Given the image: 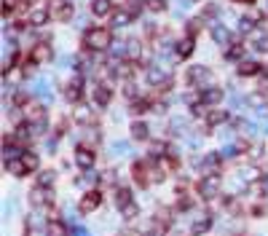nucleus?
<instances>
[{
    "mask_svg": "<svg viewBox=\"0 0 268 236\" xmlns=\"http://www.w3.org/2000/svg\"><path fill=\"white\" fill-rule=\"evenodd\" d=\"M67 129H70V121H65V118H62L59 127H57V135H67Z\"/></svg>",
    "mask_w": 268,
    "mask_h": 236,
    "instance_id": "nucleus-31",
    "label": "nucleus"
},
{
    "mask_svg": "<svg viewBox=\"0 0 268 236\" xmlns=\"http://www.w3.org/2000/svg\"><path fill=\"white\" fill-rule=\"evenodd\" d=\"M99 204H102V193H99V191H89V193L81 199V212H94Z\"/></svg>",
    "mask_w": 268,
    "mask_h": 236,
    "instance_id": "nucleus-11",
    "label": "nucleus"
},
{
    "mask_svg": "<svg viewBox=\"0 0 268 236\" xmlns=\"http://www.w3.org/2000/svg\"><path fill=\"white\" fill-rule=\"evenodd\" d=\"M151 107H153V99H151V97H143V99H134L129 110H131L134 115H145Z\"/></svg>",
    "mask_w": 268,
    "mask_h": 236,
    "instance_id": "nucleus-17",
    "label": "nucleus"
},
{
    "mask_svg": "<svg viewBox=\"0 0 268 236\" xmlns=\"http://www.w3.org/2000/svg\"><path fill=\"white\" fill-rule=\"evenodd\" d=\"M75 121L78 124H97V113H94V110H78Z\"/></svg>",
    "mask_w": 268,
    "mask_h": 236,
    "instance_id": "nucleus-24",
    "label": "nucleus"
},
{
    "mask_svg": "<svg viewBox=\"0 0 268 236\" xmlns=\"http://www.w3.org/2000/svg\"><path fill=\"white\" fill-rule=\"evenodd\" d=\"M110 43H113V33H110V27H89L83 33V46L89 51H105L110 49Z\"/></svg>",
    "mask_w": 268,
    "mask_h": 236,
    "instance_id": "nucleus-1",
    "label": "nucleus"
},
{
    "mask_svg": "<svg viewBox=\"0 0 268 236\" xmlns=\"http://www.w3.org/2000/svg\"><path fill=\"white\" fill-rule=\"evenodd\" d=\"M75 161H78V167H81V169H91L94 161H97V153H94L89 145H78L75 148Z\"/></svg>",
    "mask_w": 268,
    "mask_h": 236,
    "instance_id": "nucleus-8",
    "label": "nucleus"
},
{
    "mask_svg": "<svg viewBox=\"0 0 268 236\" xmlns=\"http://www.w3.org/2000/svg\"><path fill=\"white\" fill-rule=\"evenodd\" d=\"M148 9L151 11H167V0H148Z\"/></svg>",
    "mask_w": 268,
    "mask_h": 236,
    "instance_id": "nucleus-27",
    "label": "nucleus"
},
{
    "mask_svg": "<svg viewBox=\"0 0 268 236\" xmlns=\"http://www.w3.org/2000/svg\"><path fill=\"white\" fill-rule=\"evenodd\" d=\"M145 167H148V161H137V164H134V167H131V172H134V180H137V185H148V183H151V180H148V175H145Z\"/></svg>",
    "mask_w": 268,
    "mask_h": 236,
    "instance_id": "nucleus-19",
    "label": "nucleus"
},
{
    "mask_svg": "<svg viewBox=\"0 0 268 236\" xmlns=\"http://www.w3.org/2000/svg\"><path fill=\"white\" fill-rule=\"evenodd\" d=\"M46 9H49V17L54 22H70V19H73V11H75L70 0H51Z\"/></svg>",
    "mask_w": 268,
    "mask_h": 236,
    "instance_id": "nucleus-3",
    "label": "nucleus"
},
{
    "mask_svg": "<svg viewBox=\"0 0 268 236\" xmlns=\"http://www.w3.org/2000/svg\"><path fill=\"white\" fill-rule=\"evenodd\" d=\"M249 38L255 41V49H257V51L268 54V33H263V30H252Z\"/></svg>",
    "mask_w": 268,
    "mask_h": 236,
    "instance_id": "nucleus-16",
    "label": "nucleus"
},
{
    "mask_svg": "<svg viewBox=\"0 0 268 236\" xmlns=\"http://www.w3.org/2000/svg\"><path fill=\"white\" fill-rule=\"evenodd\" d=\"M91 97H94V105H97V107H107L110 99H113V89H110V83H102L99 81L97 86H94Z\"/></svg>",
    "mask_w": 268,
    "mask_h": 236,
    "instance_id": "nucleus-6",
    "label": "nucleus"
},
{
    "mask_svg": "<svg viewBox=\"0 0 268 236\" xmlns=\"http://www.w3.org/2000/svg\"><path fill=\"white\" fill-rule=\"evenodd\" d=\"M54 51L49 43H35L33 51H30V65H43V62H51Z\"/></svg>",
    "mask_w": 268,
    "mask_h": 236,
    "instance_id": "nucleus-5",
    "label": "nucleus"
},
{
    "mask_svg": "<svg viewBox=\"0 0 268 236\" xmlns=\"http://www.w3.org/2000/svg\"><path fill=\"white\" fill-rule=\"evenodd\" d=\"M220 99H223V89H220V86H212V89H201L199 91L201 105H217Z\"/></svg>",
    "mask_w": 268,
    "mask_h": 236,
    "instance_id": "nucleus-10",
    "label": "nucleus"
},
{
    "mask_svg": "<svg viewBox=\"0 0 268 236\" xmlns=\"http://www.w3.org/2000/svg\"><path fill=\"white\" fill-rule=\"evenodd\" d=\"M6 169L17 177H25L38 169V156L30 151H22V153H17V159H6Z\"/></svg>",
    "mask_w": 268,
    "mask_h": 236,
    "instance_id": "nucleus-2",
    "label": "nucleus"
},
{
    "mask_svg": "<svg viewBox=\"0 0 268 236\" xmlns=\"http://www.w3.org/2000/svg\"><path fill=\"white\" fill-rule=\"evenodd\" d=\"M25 236H33V233H30V223L25 225Z\"/></svg>",
    "mask_w": 268,
    "mask_h": 236,
    "instance_id": "nucleus-33",
    "label": "nucleus"
},
{
    "mask_svg": "<svg viewBox=\"0 0 268 236\" xmlns=\"http://www.w3.org/2000/svg\"><path fill=\"white\" fill-rule=\"evenodd\" d=\"M223 121H228V113H225V110L212 107L209 113H207V124H209V127H217V124H223Z\"/></svg>",
    "mask_w": 268,
    "mask_h": 236,
    "instance_id": "nucleus-22",
    "label": "nucleus"
},
{
    "mask_svg": "<svg viewBox=\"0 0 268 236\" xmlns=\"http://www.w3.org/2000/svg\"><path fill=\"white\" fill-rule=\"evenodd\" d=\"M14 102H17V105L22 107V105H27V102H30V97H27L25 91H17V94H14Z\"/></svg>",
    "mask_w": 268,
    "mask_h": 236,
    "instance_id": "nucleus-30",
    "label": "nucleus"
},
{
    "mask_svg": "<svg viewBox=\"0 0 268 236\" xmlns=\"http://www.w3.org/2000/svg\"><path fill=\"white\" fill-rule=\"evenodd\" d=\"M193 49H196V41H193V38H185V41H180V43H177V57H180V59L191 57Z\"/></svg>",
    "mask_w": 268,
    "mask_h": 236,
    "instance_id": "nucleus-21",
    "label": "nucleus"
},
{
    "mask_svg": "<svg viewBox=\"0 0 268 236\" xmlns=\"http://www.w3.org/2000/svg\"><path fill=\"white\" fill-rule=\"evenodd\" d=\"M236 73H239L241 78H252V75H260L263 73V65H257V62H241L239 67H236Z\"/></svg>",
    "mask_w": 268,
    "mask_h": 236,
    "instance_id": "nucleus-13",
    "label": "nucleus"
},
{
    "mask_svg": "<svg viewBox=\"0 0 268 236\" xmlns=\"http://www.w3.org/2000/svg\"><path fill=\"white\" fill-rule=\"evenodd\" d=\"M233 3H241V6H252L255 0H233Z\"/></svg>",
    "mask_w": 268,
    "mask_h": 236,
    "instance_id": "nucleus-32",
    "label": "nucleus"
},
{
    "mask_svg": "<svg viewBox=\"0 0 268 236\" xmlns=\"http://www.w3.org/2000/svg\"><path fill=\"white\" fill-rule=\"evenodd\" d=\"M201 25V19H193V22H188V38H193V41H196V35H199V27Z\"/></svg>",
    "mask_w": 268,
    "mask_h": 236,
    "instance_id": "nucleus-26",
    "label": "nucleus"
},
{
    "mask_svg": "<svg viewBox=\"0 0 268 236\" xmlns=\"http://www.w3.org/2000/svg\"><path fill=\"white\" fill-rule=\"evenodd\" d=\"M207 78H209V67H204V65H196V67L188 70V81H191L193 86L196 83H204Z\"/></svg>",
    "mask_w": 268,
    "mask_h": 236,
    "instance_id": "nucleus-15",
    "label": "nucleus"
},
{
    "mask_svg": "<svg viewBox=\"0 0 268 236\" xmlns=\"http://www.w3.org/2000/svg\"><path fill=\"white\" fill-rule=\"evenodd\" d=\"M115 204H118V209H129V207H134V199H131V191L129 188H118L115 191Z\"/></svg>",
    "mask_w": 268,
    "mask_h": 236,
    "instance_id": "nucleus-14",
    "label": "nucleus"
},
{
    "mask_svg": "<svg viewBox=\"0 0 268 236\" xmlns=\"http://www.w3.org/2000/svg\"><path fill=\"white\" fill-rule=\"evenodd\" d=\"M49 236H67V228L57 215H51V220H49Z\"/></svg>",
    "mask_w": 268,
    "mask_h": 236,
    "instance_id": "nucleus-20",
    "label": "nucleus"
},
{
    "mask_svg": "<svg viewBox=\"0 0 268 236\" xmlns=\"http://www.w3.org/2000/svg\"><path fill=\"white\" fill-rule=\"evenodd\" d=\"M65 99L67 102H81L83 99V78L81 75H73L65 83Z\"/></svg>",
    "mask_w": 268,
    "mask_h": 236,
    "instance_id": "nucleus-4",
    "label": "nucleus"
},
{
    "mask_svg": "<svg viewBox=\"0 0 268 236\" xmlns=\"http://www.w3.org/2000/svg\"><path fill=\"white\" fill-rule=\"evenodd\" d=\"M131 137L134 140H148V127L143 121H134L131 124Z\"/></svg>",
    "mask_w": 268,
    "mask_h": 236,
    "instance_id": "nucleus-25",
    "label": "nucleus"
},
{
    "mask_svg": "<svg viewBox=\"0 0 268 236\" xmlns=\"http://www.w3.org/2000/svg\"><path fill=\"white\" fill-rule=\"evenodd\" d=\"M257 89L260 91H268V73H260L257 75Z\"/></svg>",
    "mask_w": 268,
    "mask_h": 236,
    "instance_id": "nucleus-29",
    "label": "nucleus"
},
{
    "mask_svg": "<svg viewBox=\"0 0 268 236\" xmlns=\"http://www.w3.org/2000/svg\"><path fill=\"white\" fill-rule=\"evenodd\" d=\"M241 54H244V49H241V43H233V49H228V57H231V59H239V57H241Z\"/></svg>",
    "mask_w": 268,
    "mask_h": 236,
    "instance_id": "nucleus-28",
    "label": "nucleus"
},
{
    "mask_svg": "<svg viewBox=\"0 0 268 236\" xmlns=\"http://www.w3.org/2000/svg\"><path fill=\"white\" fill-rule=\"evenodd\" d=\"M51 196H54V191L49 185H41L38 183L33 191H30V201L35 204V207H46V204H51Z\"/></svg>",
    "mask_w": 268,
    "mask_h": 236,
    "instance_id": "nucleus-7",
    "label": "nucleus"
},
{
    "mask_svg": "<svg viewBox=\"0 0 268 236\" xmlns=\"http://www.w3.org/2000/svg\"><path fill=\"white\" fill-rule=\"evenodd\" d=\"M113 0H91V14L94 17H113Z\"/></svg>",
    "mask_w": 268,
    "mask_h": 236,
    "instance_id": "nucleus-12",
    "label": "nucleus"
},
{
    "mask_svg": "<svg viewBox=\"0 0 268 236\" xmlns=\"http://www.w3.org/2000/svg\"><path fill=\"white\" fill-rule=\"evenodd\" d=\"M27 19H30V27H41V25H46L51 17H49V9H35Z\"/></svg>",
    "mask_w": 268,
    "mask_h": 236,
    "instance_id": "nucleus-18",
    "label": "nucleus"
},
{
    "mask_svg": "<svg viewBox=\"0 0 268 236\" xmlns=\"http://www.w3.org/2000/svg\"><path fill=\"white\" fill-rule=\"evenodd\" d=\"M27 121H33V124H46V110L41 105H30L27 107Z\"/></svg>",
    "mask_w": 268,
    "mask_h": 236,
    "instance_id": "nucleus-23",
    "label": "nucleus"
},
{
    "mask_svg": "<svg viewBox=\"0 0 268 236\" xmlns=\"http://www.w3.org/2000/svg\"><path fill=\"white\" fill-rule=\"evenodd\" d=\"M220 188V175H204V180L199 183V193L204 199H209V196H215Z\"/></svg>",
    "mask_w": 268,
    "mask_h": 236,
    "instance_id": "nucleus-9",
    "label": "nucleus"
}]
</instances>
